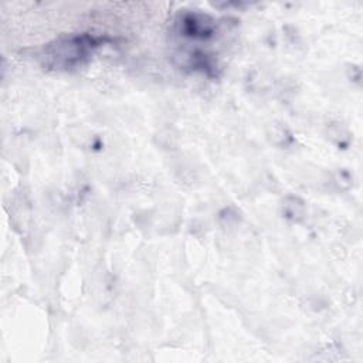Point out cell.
Returning <instances> with one entry per match:
<instances>
[{
  "instance_id": "1",
  "label": "cell",
  "mask_w": 363,
  "mask_h": 363,
  "mask_svg": "<svg viewBox=\"0 0 363 363\" xmlns=\"http://www.w3.org/2000/svg\"><path fill=\"white\" fill-rule=\"evenodd\" d=\"M95 43L92 38L88 37H72L64 41H60L57 45L51 47L50 54L47 55L51 58L57 67H71L81 61L82 57L86 55L89 48H92Z\"/></svg>"
}]
</instances>
